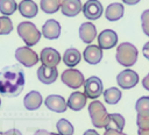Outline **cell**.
<instances>
[{
	"mask_svg": "<svg viewBox=\"0 0 149 135\" xmlns=\"http://www.w3.org/2000/svg\"><path fill=\"white\" fill-rule=\"evenodd\" d=\"M139 80H140L139 79V74L132 69H126V70L121 71L116 76V83L123 90L133 88L134 86L137 85Z\"/></svg>",
	"mask_w": 149,
	"mask_h": 135,
	"instance_id": "cell-8",
	"label": "cell"
},
{
	"mask_svg": "<svg viewBox=\"0 0 149 135\" xmlns=\"http://www.w3.org/2000/svg\"><path fill=\"white\" fill-rule=\"evenodd\" d=\"M36 73H37L38 80L43 84H47V85L55 83L57 77H58L57 68H49V66H45V65H41L37 69Z\"/></svg>",
	"mask_w": 149,
	"mask_h": 135,
	"instance_id": "cell-15",
	"label": "cell"
},
{
	"mask_svg": "<svg viewBox=\"0 0 149 135\" xmlns=\"http://www.w3.org/2000/svg\"><path fill=\"white\" fill-rule=\"evenodd\" d=\"M118 44V34L112 29H105L98 35V45L102 50H108Z\"/></svg>",
	"mask_w": 149,
	"mask_h": 135,
	"instance_id": "cell-10",
	"label": "cell"
},
{
	"mask_svg": "<svg viewBox=\"0 0 149 135\" xmlns=\"http://www.w3.org/2000/svg\"><path fill=\"white\" fill-rule=\"evenodd\" d=\"M137 55H139V51L134 44L129 42H123V43H120L116 48L115 59L120 65L130 68L136 63Z\"/></svg>",
	"mask_w": 149,
	"mask_h": 135,
	"instance_id": "cell-3",
	"label": "cell"
},
{
	"mask_svg": "<svg viewBox=\"0 0 149 135\" xmlns=\"http://www.w3.org/2000/svg\"><path fill=\"white\" fill-rule=\"evenodd\" d=\"M137 135H149V129H137Z\"/></svg>",
	"mask_w": 149,
	"mask_h": 135,
	"instance_id": "cell-39",
	"label": "cell"
},
{
	"mask_svg": "<svg viewBox=\"0 0 149 135\" xmlns=\"http://www.w3.org/2000/svg\"><path fill=\"white\" fill-rule=\"evenodd\" d=\"M122 2H123V3H126V5H130V6H133V5L139 3V2H140V0H122Z\"/></svg>",
	"mask_w": 149,
	"mask_h": 135,
	"instance_id": "cell-38",
	"label": "cell"
},
{
	"mask_svg": "<svg viewBox=\"0 0 149 135\" xmlns=\"http://www.w3.org/2000/svg\"><path fill=\"white\" fill-rule=\"evenodd\" d=\"M0 135H22V133L19 129L12 128V129H9L7 132H0Z\"/></svg>",
	"mask_w": 149,
	"mask_h": 135,
	"instance_id": "cell-33",
	"label": "cell"
},
{
	"mask_svg": "<svg viewBox=\"0 0 149 135\" xmlns=\"http://www.w3.org/2000/svg\"><path fill=\"white\" fill-rule=\"evenodd\" d=\"M56 128L59 135H73L74 128L72 123L66 119H59L56 123Z\"/></svg>",
	"mask_w": 149,
	"mask_h": 135,
	"instance_id": "cell-25",
	"label": "cell"
},
{
	"mask_svg": "<svg viewBox=\"0 0 149 135\" xmlns=\"http://www.w3.org/2000/svg\"><path fill=\"white\" fill-rule=\"evenodd\" d=\"M97 36V28L92 22H84L80 24L79 27V37L80 40L86 43L90 44L93 42V40Z\"/></svg>",
	"mask_w": 149,
	"mask_h": 135,
	"instance_id": "cell-17",
	"label": "cell"
},
{
	"mask_svg": "<svg viewBox=\"0 0 149 135\" xmlns=\"http://www.w3.org/2000/svg\"><path fill=\"white\" fill-rule=\"evenodd\" d=\"M136 125L139 129H149V115H136Z\"/></svg>",
	"mask_w": 149,
	"mask_h": 135,
	"instance_id": "cell-31",
	"label": "cell"
},
{
	"mask_svg": "<svg viewBox=\"0 0 149 135\" xmlns=\"http://www.w3.org/2000/svg\"><path fill=\"white\" fill-rule=\"evenodd\" d=\"M83 135H99V133L95 129H87V130L84 132Z\"/></svg>",
	"mask_w": 149,
	"mask_h": 135,
	"instance_id": "cell-37",
	"label": "cell"
},
{
	"mask_svg": "<svg viewBox=\"0 0 149 135\" xmlns=\"http://www.w3.org/2000/svg\"><path fill=\"white\" fill-rule=\"evenodd\" d=\"M142 52H143V56L149 61V42L144 43V45L142 48Z\"/></svg>",
	"mask_w": 149,
	"mask_h": 135,
	"instance_id": "cell-35",
	"label": "cell"
},
{
	"mask_svg": "<svg viewBox=\"0 0 149 135\" xmlns=\"http://www.w3.org/2000/svg\"><path fill=\"white\" fill-rule=\"evenodd\" d=\"M43 102L42 94L38 91H30L23 98V106L28 111H35L41 107Z\"/></svg>",
	"mask_w": 149,
	"mask_h": 135,
	"instance_id": "cell-16",
	"label": "cell"
},
{
	"mask_svg": "<svg viewBox=\"0 0 149 135\" xmlns=\"http://www.w3.org/2000/svg\"><path fill=\"white\" fill-rule=\"evenodd\" d=\"M17 8H19L20 14L24 17H28V19L35 17L37 15V12H38V7L33 0H22L17 5Z\"/></svg>",
	"mask_w": 149,
	"mask_h": 135,
	"instance_id": "cell-21",
	"label": "cell"
},
{
	"mask_svg": "<svg viewBox=\"0 0 149 135\" xmlns=\"http://www.w3.org/2000/svg\"><path fill=\"white\" fill-rule=\"evenodd\" d=\"M44 105L48 109L56 112V113H63L66 111L68 105L65 99L62 95L58 94H50L44 99Z\"/></svg>",
	"mask_w": 149,
	"mask_h": 135,
	"instance_id": "cell-12",
	"label": "cell"
},
{
	"mask_svg": "<svg viewBox=\"0 0 149 135\" xmlns=\"http://www.w3.org/2000/svg\"><path fill=\"white\" fill-rule=\"evenodd\" d=\"M40 59L42 62V65H45L49 68H56L61 62V55L56 49L48 47L42 49Z\"/></svg>",
	"mask_w": 149,
	"mask_h": 135,
	"instance_id": "cell-11",
	"label": "cell"
},
{
	"mask_svg": "<svg viewBox=\"0 0 149 135\" xmlns=\"http://www.w3.org/2000/svg\"><path fill=\"white\" fill-rule=\"evenodd\" d=\"M81 12L86 19L93 21V20H98L102 15L104 8L99 0H87L83 5Z\"/></svg>",
	"mask_w": 149,
	"mask_h": 135,
	"instance_id": "cell-9",
	"label": "cell"
},
{
	"mask_svg": "<svg viewBox=\"0 0 149 135\" xmlns=\"http://www.w3.org/2000/svg\"><path fill=\"white\" fill-rule=\"evenodd\" d=\"M0 106H1V98H0Z\"/></svg>",
	"mask_w": 149,
	"mask_h": 135,
	"instance_id": "cell-40",
	"label": "cell"
},
{
	"mask_svg": "<svg viewBox=\"0 0 149 135\" xmlns=\"http://www.w3.org/2000/svg\"><path fill=\"white\" fill-rule=\"evenodd\" d=\"M17 34L23 40V42L27 44V47H33L37 44L41 40L42 33L37 29V27L30 22V21H23L17 24Z\"/></svg>",
	"mask_w": 149,
	"mask_h": 135,
	"instance_id": "cell-4",
	"label": "cell"
},
{
	"mask_svg": "<svg viewBox=\"0 0 149 135\" xmlns=\"http://www.w3.org/2000/svg\"><path fill=\"white\" fill-rule=\"evenodd\" d=\"M102 94H104L105 101L108 105H115V104H118L120 101V99H121V95H122L121 91L118 87H109V88L105 90L102 92Z\"/></svg>",
	"mask_w": 149,
	"mask_h": 135,
	"instance_id": "cell-24",
	"label": "cell"
},
{
	"mask_svg": "<svg viewBox=\"0 0 149 135\" xmlns=\"http://www.w3.org/2000/svg\"><path fill=\"white\" fill-rule=\"evenodd\" d=\"M123 13H125L123 5L120 2H113L106 7L105 16L108 21H118L123 16Z\"/></svg>",
	"mask_w": 149,
	"mask_h": 135,
	"instance_id": "cell-20",
	"label": "cell"
},
{
	"mask_svg": "<svg viewBox=\"0 0 149 135\" xmlns=\"http://www.w3.org/2000/svg\"><path fill=\"white\" fill-rule=\"evenodd\" d=\"M15 59L26 68H31L38 63L37 54L30 49V47H20L15 50Z\"/></svg>",
	"mask_w": 149,
	"mask_h": 135,
	"instance_id": "cell-6",
	"label": "cell"
},
{
	"mask_svg": "<svg viewBox=\"0 0 149 135\" xmlns=\"http://www.w3.org/2000/svg\"><path fill=\"white\" fill-rule=\"evenodd\" d=\"M26 78L19 64L5 66L0 71V94L3 97H17L24 87Z\"/></svg>",
	"mask_w": 149,
	"mask_h": 135,
	"instance_id": "cell-1",
	"label": "cell"
},
{
	"mask_svg": "<svg viewBox=\"0 0 149 135\" xmlns=\"http://www.w3.org/2000/svg\"><path fill=\"white\" fill-rule=\"evenodd\" d=\"M83 9V5L80 0H65L61 6L62 14L69 17H73L80 13Z\"/></svg>",
	"mask_w": 149,
	"mask_h": 135,
	"instance_id": "cell-19",
	"label": "cell"
},
{
	"mask_svg": "<svg viewBox=\"0 0 149 135\" xmlns=\"http://www.w3.org/2000/svg\"><path fill=\"white\" fill-rule=\"evenodd\" d=\"M135 111L139 115H149V97L143 95L137 99L135 104Z\"/></svg>",
	"mask_w": 149,
	"mask_h": 135,
	"instance_id": "cell-27",
	"label": "cell"
},
{
	"mask_svg": "<svg viewBox=\"0 0 149 135\" xmlns=\"http://www.w3.org/2000/svg\"><path fill=\"white\" fill-rule=\"evenodd\" d=\"M34 135H59L58 133H51V132H48L45 129H38L34 133Z\"/></svg>",
	"mask_w": 149,
	"mask_h": 135,
	"instance_id": "cell-34",
	"label": "cell"
},
{
	"mask_svg": "<svg viewBox=\"0 0 149 135\" xmlns=\"http://www.w3.org/2000/svg\"><path fill=\"white\" fill-rule=\"evenodd\" d=\"M65 0H41L40 7L41 9L47 14H54L61 9V6L63 5Z\"/></svg>",
	"mask_w": 149,
	"mask_h": 135,
	"instance_id": "cell-23",
	"label": "cell"
},
{
	"mask_svg": "<svg viewBox=\"0 0 149 135\" xmlns=\"http://www.w3.org/2000/svg\"><path fill=\"white\" fill-rule=\"evenodd\" d=\"M17 9L15 0H0V13L5 16L12 15Z\"/></svg>",
	"mask_w": 149,
	"mask_h": 135,
	"instance_id": "cell-28",
	"label": "cell"
},
{
	"mask_svg": "<svg viewBox=\"0 0 149 135\" xmlns=\"http://www.w3.org/2000/svg\"><path fill=\"white\" fill-rule=\"evenodd\" d=\"M83 57L86 63L95 65L102 59V49L97 44H88L83 52Z\"/></svg>",
	"mask_w": 149,
	"mask_h": 135,
	"instance_id": "cell-13",
	"label": "cell"
},
{
	"mask_svg": "<svg viewBox=\"0 0 149 135\" xmlns=\"http://www.w3.org/2000/svg\"><path fill=\"white\" fill-rule=\"evenodd\" d=\"M142 86H143V88L144 90H147V91H149V73L142 79Z\"/></svg>",
	"mask_w": 149,
	"mask_h": 135,
	"instance_id": "cell-36",
	"label": "cell"
},
{
	"mask_svg": "<svg viewBox=\"0 0 149 135\" xmlns=\"http://www.w3.org/2000/svg\"><path fill=\"white\" fill-rule=\"evenodd\" d=\"M81 59V54L78 49L76 48H69L64 51V55H63V62L66 66L69 68H73L76 66Z\"/></svg>",
	"mask_w": 149,
	"mask_h": 135,
	"instance_id": "cell-22",
	"label": "cell"
},
{
	"mask_svg": "<svg viewBox=\"0 0 149 135\" xmlns=\"http://www.w3.org/2000/svg\"><path fill=\"white\" fill-rule=\"evenodd\" d=\"M104 92L102 81L97 76H91L84 81V94L88 99H98Z\"/></svg>",
	"mask_w": 149,
	"mask_h": 135,
	"instance_id": "cell-7",
	"label": "cell"
},
{
	"mask_svg": "<svg viewBox=\"0 0 149 135\" xmlns=\"http://www.w3.org/2000/svg\"><path fill=\"white\" fill-rule=\"evenodd\" d=\"M88 114L93 127L106 129L109 126V114L101 101L93 100L88 105Z\"/></svg>",
	"mask_w": 149,
	"mask_h": 135,
	"instance_id": "cell-2",
	"label": "cell"
},
{
	"mask_svg": "<svg viewBox=\"0 0 149 135\" xmlns=\"http://www.w3.org/2000/svg\"><path fill=\"white\" fill-rule=\"evenodd\" d=\"M13 30V22L9 16H0V35H8Z\"/></svg>",
	"mask_w": 149,
	"mask_h": 135,
	"instance_id": "cell-29",
	"label": "cell"
},
{
	"mask_svg": "<svg viewBox=\"0 0 149 135\" xmlns=\"http://www.w3.org/2000/svg\"><path fill=\"white\" fill-rule=\"evenodd\" d=\"M104 135H127V134H125V133L121 132V130L114 129V128H107V129L105 130Z\"/></svg>",
	"mask_w": 149,
	"mask_h": 135,
	"instance_id": "cell-32",
	"label": "cell"
},
{
	"mask_svg": "<svg viewBox=\"0 0 149 135\" xmlns=\"http://www.w3.org/2000/svg\"><path fill=\"white\" fill-rule=\"evenodd\" d=\"M141 26L143 33L149 37V9H146L141 14Z\"/></svg>",
	"mask_w": 149,
	"mask_h": 135,
	"instance_id": "cell-30",
	"label": "cell"
},
{
	"mask_svg": "<svg viewBox=\"0 0 149 135\" xmlns=\"http://www.w3.org/2000/svg\"><path fill=\"white\" fill-rule=\"evenodd\" d=\"M61 80L68 87H70L72 90H77L84 85L85 78H84V74L79 70L73 69V68H69L62 72Z\"/></svg>",
	"mask_w": 149,
	"mask_h": 135,
	"instance_id": "cell-5",
	"label": "cell"
},
{
	"mask_svg": "<svg viewBox=\"0 0 149 135\" xmlns=\"http://www.w3.org/2000/svg\"><path fill=\"white\" fill-rule=\"evenodd\" d=\"M86 100H87V98L83 92L74 91L70 94V97L66 101V105L72 111H80L86 106Z\"/></svg>",
	"mask_w": 149,
	"mask_h": 135,
	"instance_id": "cell-18",
	"label": "cell"
},
{
	"mask_svg": "<svg viewBox=\"0 0 149 135\" xmlns=\"http://www.w3.org/2000/svg\"><path fill=\"white\" fill-rule=\"evenodd\" d=\"M125 118L119 114V113H112L109 114V126L107 128H114V129H118V130H121L125 128ZM106 128V129H107Z\"/></svg>",
	"mask_w": 149,
	"mask_h": 135,
	"instance_id": "cell-26",
	"label": "cell"
},
{
	"mask_svg": "<svg viewBox=\"0 0 149 135\" xmlns=\"http://www.w3.org/2000/svg\"><path fill=\"white\" fill-rule=\"evenodd\" d=\"M42 35L48 40H56L61 35V24L54 19H49L42 26Z\"/></svg>",
	"mask_w": 149,
	"mask_h": 135,
	"instance_id": "cell-14",
	"label": "cell"
}]
</instances>
